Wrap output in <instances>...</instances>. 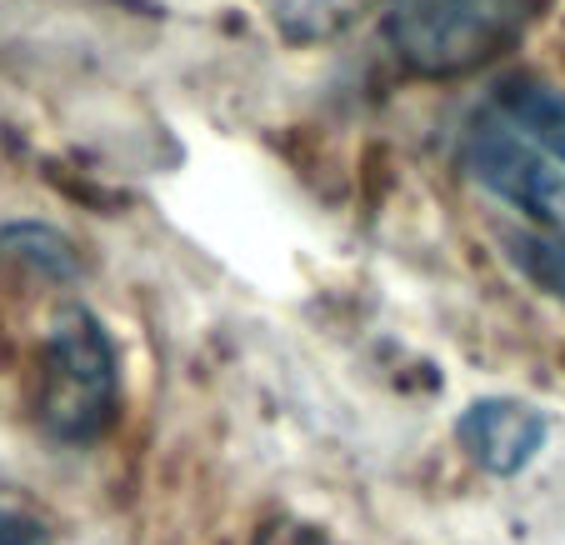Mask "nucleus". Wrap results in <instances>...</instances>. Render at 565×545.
Listing matches in <instances>:
<instances>
[{"instance_id":"obj_7","label":"nucleus","mask_w":565,"mask_h":545,"mask_svg":"<svg viewBox=\"0 0 565 545\" xmlns=\"http://www.w3.org/2000/svg\"><path fill=\"white\" fill-rule=\"evenodd\" d=\"M511 256L545 296L565 300V236H515Z\"/></svg>"},{"instance_id":"obj_9","label":"nucleus","mask_w":565,"mask_h":545,"mask_svg":"<svg viewBox=\"0 0 565 545\" xmlns=\"http://www.w3.org/2000/svg\"><path fill=\"white\" fill-rule=\"evenodd\" d=\"M0 545H45V535H41V525L25 521V515L0 511Z\"/></svg>"},{"instance_id":"obj_5","label":"nucleus","mask_w":565,"mask_h":545,"mask_svg":"<svg viewBox=\"0 0 565 545\" xmlns=\"http://www.w3.org/2000/svg\"><path fill=\"white\" fill-rule=\"evenodd\" d=\"M505 116L525 140L551 150L555 161H565V90L551 86H511L505 90Z\"/></svg>"},{"instance_id":"obj_2","label":"nucleus","mask_w":565,"mask_h":545,"mask_svg":"<svg viewBox=\"0 0 565 545\" xmlns=\"http://www.w3.org/2000/svg\"><path fill=\"white\" fill-rule=\"evenodd\" d=\"M521 0H391L385 41L411 71L460 75L495 61L521 35Z\"/></svg>"},{"instance_id":"obj_8","label":"nucleus","mask_w":565,"mask_h":545,"mask_svg":"<svg viewBox=\"0 0 565 545\" xmlns=\"http://www.w3.org/2000/svg\"><path fill=\"white\" fill-rule=\"evenodd\" d=\"M256 545H331L316 525H300V521H276L256 535Z\"/></svg>"},{"instance_id":"obj_1","label":"nucleus","mask_w":565,"mask_h":545,"mask_svg":"<svg viewBox=\"0 0 565 545\" xmlns=\"http://www.w3.org/2000/svg\"><path fill=\"white\" fill-rule=\"evenodd\" d=\"M120 400V361L106 325L86 306L55 310L41 351L35 416L55 440H96Z\"/></svg>"},{"instance_id":"obj_6","label":"nucleus","mask_w":565,"mask_h":545,"mask_svg":"<svg viewBox=\"0 0 565 545\" xmlns=\"http://www.w3.org/2000/svg\"><path fill=\"white\" fill-rule=\"evenodd\" d=\"M0 246L21 256L25 266H35L41 276H75V250L61 231L51 225H35V221H21V225H6L0 231Z\"/></svg>"},{"instance_id":"obj_3","label":"nucleus","mask_w":565,"mask_h":545,"mask_svg":"<svg viewBox=\"0 0 565 545\" xmlns=\"http://www.w3.org/2000/svg\"><path fill=\"white\" fill-rule=\"evenodd\" d=\"M466 161L486 191L525 211L551 236H565V171L535 140H525L521 130L501 126V120H480L466 140Z\"/></svg>"},{"instance_id":"obj_4","label":"nucleus","mask_w":565,"mask_h":545,"mask_svg":"<svg viewBox=\"0 0 565 545\" xmlns=\"http://www.w3.org/2000/svg\"><path fill=\"white\" fill-rule=\"evenodd\" d=\"M545 416L525 400H476V406L460 416L456 436L466 446V456L476 460L480 471L491 475H515L535 460V450L545 446Z\"/></svg>"}]
</instances>
